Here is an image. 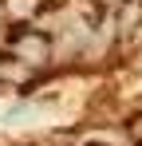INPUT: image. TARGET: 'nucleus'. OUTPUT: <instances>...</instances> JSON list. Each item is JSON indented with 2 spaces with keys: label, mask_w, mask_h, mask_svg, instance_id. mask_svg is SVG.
Returning <instances> with one entry per match:
<instances>
[{
  "label": "nucleus",
  "mask_w": 142,
  "mask_h": 146,
  "mask_svg": "<svg viewBox=\"0 0 142 146\" xmlns=\"http://www.w3.org/2000/svg\"><path fill=\"white\" fill-rule=\"evenodd\" d=\"M4 44H8V55H16L24 63H47V55H51V40L32 32V24H12Z\"/></svg>",
  "instance_id": "1"
}]
</instances>
